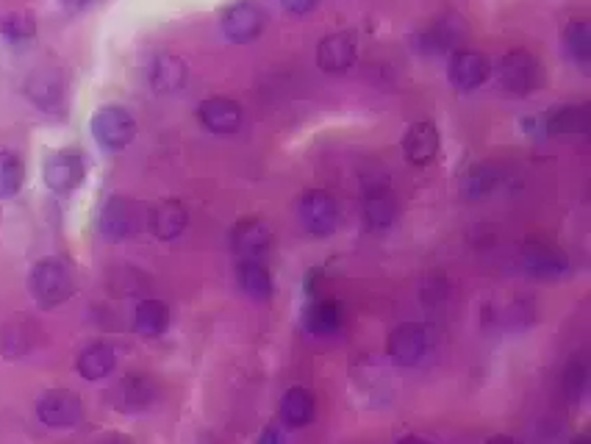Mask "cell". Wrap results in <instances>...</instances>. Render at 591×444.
<instances>
[{
  "label": "cell",
  "mask_w": 591,
  "mask_h": 444,
  "mask_svg": "<svg viewBox=\"0 0 591 444\" xmlns=\"http://www.w3.org/2000/svg\"><path fill=\"white\" fill-rule=\"evenodd\" d=\"M469 37L467 20L458 12H444L433 20L417 37V48L428 56L456 53L458 45H464Z\"/></svg>",
  "instance_id": "obj_3"
},
{
  "label": "cell",
  "mask_w": 591,
  "mask_h": 444,
  "mask_svg": "<svg viewBox=\"0 0 591 444\" xmlns=\"http://www.w3.org/2000/svg\"><path fill=\"white\" fill-rule=\"evenodd\" d=\"M259 444H286L284 436L275 431V428H264L259 436Z\"/></svg>",
  "instance_id": "obj_34"
},
{
  "label": "cell",
  "mask_w": 591,
  "mask_h": 444,
  "mask_svg": "<svg viewBox=\"0 0 591 444\" xmlns=\"http://www.w3.org/2000/svg\"><path fill=\"white\" fill-rule=\"evenodd\" d=\"M0 34L9 42H28L37 34V20L28 12H9L0 20Z\"/></svg>",
  "instance_id": "obj_30"
},
{
  "label": "cell",
  "mask_w": 591,
  "mask_h": 444,
  "mask_svg": "<svg viewBox=\"0 0 591 444\" xmlns=\"http://www.w3.org/2000/svg\"><path fill=\"white\" fill-rule=\"evenodd\" d=\"M117 367V350L109 342H92L81 350V356L75 361V370L87 381H103L109 378Z\"/></svg>",
  "instance_id": "obj_23"
},
{
  "label": "cell",
  "mask_w": 591,
  "mask_h": 444,
  "mask_svg": "<svg viewBox=\"0 0 591 444\" xmlns=\"http://www.w3.org/2000/svg\"><path fill=\"white\" fill-rule=\"evenodd\" d=\"M159 397V386L150 375H125L123 381L117 383L109 392L111 406L123 414H139L156 403Z\"/></svg>",
  "instance_id": "obj_9"
},
{
  "label": "cell",
  "mask_w": 591,
  "mask_h": 444,
  "mask_svg": "<svg viewBox=\"0 0 591 444\" xmlns=\"http://www.w3.org/2000/svg\"><path fill=\"white\" fill-rule=\"evenodd\" d=\"M564 45H567L569 56L586 67L591 62V25L589 20H575V23L567 25L564 31Z\"/></svg>",
  "instance_id": "obj_28"
},
{
  "label": "cell",
  "mask_w": 591,
  "mask_h": 444,
  "mask_svg": "<svg viewBox=\"0 0 591 444\" xmlns=\"http://www.w3.org/2000/svg\"><path fill=\"white\" fill-rule=\"evenodd\" d=\"M139 228H142V209L131 198L114 195L100 209V231L109 239H128Z\"/></svg>",
  "instance_id": "obj_12"
},
{
  "label": "cell",
  "mask_w": 591,
  "mask_h": 444,
  "mask_svg": "<svg viewBox=\"0 0 591 444\" xmlns=\"http://www.w3.org/2000/svg\"><path fill=\"white\" fill-rule=\"evenodd\" d=\"M586 367L580 361H572L564 372V392H567L569 400H578L583 392H586Z\"/></svg>",
  "instance_id": "obj_32"
},
{
  "label": "cell",
  "mask_w": 591,
  "mask_h": 444,
  "mask_svg": "<svg viewBox=\"0 0 591 444\" xmlns=\"http://www.w3.org/2000/svg\"><path fill=\"white\" fill-rule=\"evenodd\" d=\"M167 325H170V309H167V303H161V300H142V303L136 306L134 328L139 336L156 339V336H161V333L167 331Z\"/></svg>",
  "instance_id": "obj_26"
},
{
  "label": "cell",
  "mask_w": 591,
  "mask_h": 444,
  "mask_svg": "<svg viewBox=\"0 0 591 444\" xmlns=\"http://www.w3.org/2000/svg\"><path fill=\"white\" fill-rule=\"evenodd\" d=\"M589 111L586 106H558L550 114H544L542 134L553 136V139H572V136H583L589 128Z\"/></svg>",
  "instance_id": "obj_21"
},
{
  "label": "cell",
  "mask_w": 591,
  "mask_h": 444,
  "mask_svg": "<svg viewBox=\"0 0 591 444\" xmlns=\"http://www.w3.org/2000/svg\"><path fill=\"white\" fill-rule=\"evenodd\" d=\"M92 134L98 139L100 148L123 150L134 142L136 120L134 114L123 106H103L92 117Z\"/></svg>",
  "instance_id": "obj_5"
},
{
  "label": "cell",
  "mask_w": 591,
  "mask_h": 444,
  "mask_svg": "<svg viewBox=\"0 0 591 444\" xmlns=\"http://www.w3.org/2000/svg\"><path fill=\"white\" fill-rule=\"evenodd\" d=\"M281 3H284L286 12H292V14H308V12H314V9L320 6L322 0H281Z\"/></svg>",
  "instance_id": "obj_33"
},
{
  "label": "cell",
  "mask_w": 591,
  "mask_h": 444,
  "mask_svg": "<svg viewBox=\"0 0 591 444\" xmlns=\"http://www.w3.org/2000/svg\"><path fill=\"white\" fill-rule=\"evenodd\" d=\"M489 75H492V62L481 50H456L450 59V67H447V78L458 92L478 89L481 84H486Z\"/></svg>",
  "instance_id": "obj_11"
},
{
  "label": "cell",
  "mask_w": 591,
  "mask_h": 444,
  "mask_svg": "<svg viewBox=\"0 0 591 444\" xmlns=\"http://www.w3.org/2000/svg\"><path fill=\"white\" fill-rule=\"evenodd\" d=\"M358 56V39L353 31H336L331 37H325L317 48V64L320 70L331 75L347 73Z\"/></svg>",
  "instance_id": "obj_14"
},
{
  "label": "cell",
  "mask_w": 591,
  "mask_h": 444,
  "mask_svg": "<svg viewBox=\"0 0 591 444\" xmlns=\"http://www.w3.org/2000/svg\"><path fill=\"white\" fill-rule=\"evenodd\" d=\"M397 444H428L425 439H419V436H406V439H400Z\"/></svg>",
  "instance_id": "obj_38"
},
{
  "label": "cell",
  "mask_w": 591,
  "mask_h": 444,
  "mask_svg": "<svg viewBox=\"0 0 591 444\" xmlns=\"http://www.w3.org/2000/svg\"><path fill=\"white\" fill-rule=\"evenodd\" d=\"M189 222V211L181 200L167 198L153 206L150 211V231L159 236L161 242H173L186 231Z\"/></svg>",
  "instance_id": "obj_20"
},
{
  "label": "cell",
  "mask_w": 591,
  "mask_h": 444,
  "mask_svg": "<svg viewBox=\"0 0 591 444\" xmlns=\"http://www.w3.org/2000/svg\"><path fill=\"white\" fill-rule=\"evenodd\" d=\"M100 444H134L131 436H123V433H109V436H103Z\"/></svg>",
  "instance_id": "obj_35"
},
{
  "label": "cell",
  "mask_w": 591,
  "mask_h": 444,
  "mask_svg": "<svg viewBox=\"0 0 591 444\" xmlns=\"http://www.w3.org/2000/svg\"><path fill=\"white\" fill-rule=\"evenodd\" d=\"M522 261H525V270L536 278H564L567 272H572L567 256L547 245H530L522 253Z\"/></svg>",
  "instance_id": "obj_22"
},
{
  "label": "cell",
  "mask_w": 591,
  "mask_h": 444,
  "mask_svg": "<svg viewBox=\"0 0 591 444\" xmlns=\"http://www.w3.org/2000/svg\"><path fill=\"white\" fill-rule=\"evenodd\" d=\"M572 444H586V439H578V442H572Z\"/></svg>",
  "instance_id": "obj_39"
},
{
  "label": "cell",
  "mask_w": 591,
  "mask_h": 444,
  "mask_svg": "<svg viewBox=\"0 0 591 444\" xmlns=\"http://www.w3.org/2000/svg\"><path fill=\"white\" fill-rule=\"evenodd\" d=\"M148 81L153 92L173 95L186 84V62L175 53H159V56H153L148 67Z\"/></svg>",
  "instance_id": "obj_19"
},
{
  "label": "cell",
  "mask_w": 591,
  "mask_h": 444,
  "mask_svg": "<svg viewBox=\"0 0 591 444\" xmlns=\"http://www.w3.org/2000/svg\"><path fill=\"white\" fill-rule=\"evenodd\" d=\"M25 92H28V98L34 100L39 109L53 111L62 103V78H59L56 70H37V73H31V78L25 81Z\"/></svg>",
  "instance_id": "obj_25"
},
{
  "label": "cell",
  "mask_w": 591,
  "mask_h": 444,
  "mask_svg": "<svg viewBox=\"0 0 591 444\" xmlns=\"http://www.w3.org/2000/svg\"><path fill=\"white\" fill-rule=\"evenodd\" d=\"M397 198L389 189V184L383 181H375L372 186H367L364 192V222L372 231H386L392 228L394 220H397Z\"/></svg>",
  "instance_id": "obj_16"
},
{
  "label": "cell",
  "mask_w": 591,
  "mask_h": 444,
  "mask_svg": "<svg viewBox=\"0 0 591 444\" xmlns=\"http://www.w3.org/2000/svg\"><path fill=\"white\" fill-rule=\"evenodd\" d=\"M317 414V400L306 386H292L281 397V420L286 428H306Z\"/></svg>",
  "instance_id": "obj_24"
},
{
  "label": "cell",
  "mask_w": 591,
  "mask_h": 444,
  "mask_svg": "<svg viewBox=\"0 0 591 444\" xmlns=\"http://www.w3.org/2000/svg\"><path fill=\"white\" fill-rule=\"evenodd\" d=\"M37 414L48 428H75L84 420V403L70 389H48L37 400Z\"/></svg>",
  "instance_id": "obj_7"
},
{
  "label": "cell",
  "mask_w": 591,
  "mask_h": 444,
  "mask_svg": "<svg viewBox=\"0 0 591 444\" xmlns=\"http://www.w3.org/2000/svg\"><path fill=\"white\" fill-rule=\"evenodd\" d=\"M439 145H442V139H439V128L428 120H422V123H414L403 136V153H406V159L411 164H417V167H425V164H431L436 156H439Z\"/></svg>",
  "instance_id": "obj_17"
},
{
  "label": "cell",
  "mask_w": 591,
  "mask_h": 444,
  "mask_svg": "<svg viewBox=\"0 0 591 444\" xmlns=\"http://www.w3.org/2000/svg\"><path fill=\"white\" fill-rule=\"evenodd\" d=\"M303 325L311 336H333L345 325V309L333 297H320L308 303V309L303 311Z\"/></svg>",
  "instance_id": "obj_18"
},
{
  "label": "cell",
  "mask_w": 591,
  "mask_h": 444,
  "mask_svg": "<svg viewBox=\"0 0 591 444\" xmlns=\"http://www.w3.org/2000/svg\"><path fill=\"white\" fill-rule=\"evenodd\" d=\"M197 117L211 134H234L242 125V106L231 98H206L197 106Z\"/></svg>",
  "instance_id": "obj_15"
},
{
  "label": "cell",
  "mask_w": 591,
  "mask_h": 444,
  "mask_svg": "<svg viewBox=\"0 0 591 444\" xmlns=\"http://www.w3.org/2000/svg\"><path fill=\"white\" fill-rule=\"evenodd\" d=\"M497 84L508 95L525 98L530 92H536L542 84V67L536 62V56L528 50H508L503 59L497 62Z\"/></svg>",
  "instance_id": "obj_2"
},
{
  "label": "cell",
  "mask_w": 591,
  "mask_h": 444,
  "mask_svg": "<svg viewBox=\"0 0 591 444\" xmlns=\"http://www.w3.org/2000/svg\"><path fill=\"white\" fill-rule=\"evenodd\" d=\"M386 353L397 367H414L428 353V331L419 322L397 325L386 342Z\"/></svg>",
  "instance_id": "obj_10"
},
{
  "label": "cell",
  "mask_w": 591,
  "mask_h": 444,
  "mask_svg": "<svg viewBox=\"0 0 591 444\" xmlns=\"http://www.w3.org/2000/svg\"><path fill=\"white\" fill-rule=\"evenodd\" d=\"M84 175H87V167L78 150H56L45 159V167H42V178L48 189L59 195H67L75 186H81Z\"/></svg>",
  "instance_id": "obj_8"
},
{
  "label": "cell",
  "mask_w": 591,
  "mask_h": 444,
  "mask_svg": "<svg viewBox=\"0 0 591 444\" xmlns=\"http://www.w3.org/2000/svg\"><path fill=\"white\" fill-rule=\"evenodd\" d=\"M25 181L23 161L9 150H0V198H14Z\"/></svg>",
  "instance_id": "obj_29"
},
{
  "label": "cell",
  "mask_w": 591,
  "mask_h": 444,
  "mask_svg": "<svg viewBox=\"0 0 591 444\" xmlns=\"http://www.w3.org/2000/svg\"><path fill=\"white\" fill-rule=\"evenodd\" d=\"M264 23H267L264 9L256 6V3H250V0H236L220 17L222 34L231 39V42H236V45L253 42L264 31Z\"/></svg>",
  "instance_id": "obj_6"
},
{
  "label": "cell",
  "mask_w": 591,
  "mask_h": 444,
  "mask_svg": "<svg viewBox=\"0 0 591 444\" xmlns=\"http://www.w3.org/2000/svg\"><path fill=\"white\" fill-rule=\"evenodd\" d=\"M28 289L42 309H56L67 303L75 292V275L62 259H42L28 275Z\"/></svg>",
  "instance_id": "obj_1"
},
{
  "label": "cell",
  "mask_w": 591,
  "mask_h": 444,
  "mask_svg": "<svg viewBox=\"0 0 591 444\" xmlns=\"http://www.w3.org/2000/svg\"><path fill=\"white\" fill-rule=\"evenodd\" d=\"M297 217H300V225L311 236H331L339 228L342 211H339V203H336L331 192L311 189L297 203Z\"/></svg>",
  "instance_id": "obj_4"
},
{
  "label": "cell",
  "mask_w": 591,
  "mask_h": 444,
  "mask_svg": "<svg viewBox=\"0 0 591 444\" xmlns=\"http://www.w3.org/2000/svg\"><path fill=\"white\" fill-rule=\"evenodd\" d=\"M231 250L242 261H261L272 250V228L264 220L236 222L231 231Z\"/></svg>",
  "instance_id": "obj_13"
},
{
  "label": "cell",
  "mask_w": 591,
  "mask_h": 444,
  "mask_svg": "<svg viewBox=\"0 0 591 444\" xmlns=\"http://www.w3.org/2000/svg\"><path fill=\"white\" fill-rule=\"evenodd\" d=\"M486 444H517V439H511V436H492Z\"/></svg>",
  "instance_id": "obj_36"
},
{
  "label": "cell",
  "mask_w": 591,
  "mask_h": 444,
  "mask_svg": "<svg viewBox=\"0 0 591 444\" xmlns=\"http://www.w3.org/2000/svg\"><path fill=\"white\" fill-rule=\"evenodd\" d=\"M64 6H70V9H84L89 0H62Z\"/></svg>",
  "instance_id": "obj_37"
},
{
  "label": "cell",
  "mask_w": 591,
  "mask_h": 444,
  "mask_svg": "<svg viewBox=\"0 0 591 444\" xmlns=\"http://www.w3.org/2000/svg\"><path fill=\"white\" fill-rule=\"evenodd\" d=\"M236 278H239V286L247 297H253V300H270L272 297V289H275L272 275L261 261H239Z\"/></svg>",
  "instance_id": "obj_27"
},
{
  "label": "cell",
  "mask_w": 591,
  "mask_h": 444,
  "mask_svg": "<svg viewBox=\"0 0 591 444\" xmlns=\"http://www.w3.org/2000/svg\"><path fill=\"white\" fill-rule=\"evenodd\" d=\"M497 184V170H494L492 164H478L472 173H469V195L472 198H483V195H489Z\"/></svg>",
  "instance_id": "obj_31"
}]
</instances>
